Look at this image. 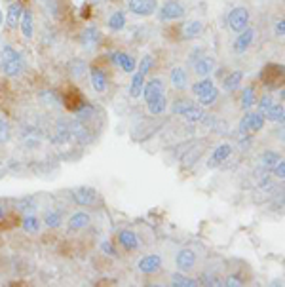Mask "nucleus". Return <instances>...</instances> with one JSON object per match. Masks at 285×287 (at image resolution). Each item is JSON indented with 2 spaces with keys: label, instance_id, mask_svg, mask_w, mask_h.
I'll return each mask as SVG.
<instances>
[{
  "label": "nucleus",
  "instance_id": "12",
  "mask_svg": "<svg viewBox=\"0 0 285 287\" xmlns=\"http://www.w3.org/2000/svg\"><path fill=\"white\" fill-rule=\"evenodd\" d=\"M90 215L84 213V211H76V213H72L71 219H69V230L72 232H78V230H84L88 224H90Z\"/></svg>",
  "mask_w": 285,
  "mask_h": 287
},
{
  "label": "nucleus",
  "instance_id": "43",
  "mask_svg": "<svg viewBox=\"0 0 285 287\" xmlns=\"http://www.w3.org/2000/svg\"><path fill=\"white\" fill-rule=\"evenodd\" d=\"M224 285H228V287H238V285H242V280H240L238 276H230Z\"/></svg>",
  "mask_w": 285,
  "mask_h": 287
},
{
  "label": "nucleus",
  "instance_id": "24",
  "mask_svg": "<svg viewBox=\"0 0 285 287\" xmlns=\"http://www.w3.org/2000/svg\"><path fill=\"white\" fill-rule=\"evenodd\" d=\"M147 105H149V112H150V114H162L165 108H167V99H165V95L162 94L160 97H156V99L149 101Z\"/></svg>",
  "mask_w": 285,
  "mask_h": 287
},
{
  "label": "nucleus",
  "instance_id": "37",
  "mask_svg": "<svg viewBox=\"0 0 285 287\" xmlns=\"http://www.w3.org/2000/svg\"><path fill=\"white\" fill-rule=\"evenodd\" d=\"M272 105H274V101H272L270 95H264L263 99L259 101V110H261V114H264V112H266V110H268Z\"/></svg>",
  "mask_w": 285,
  "mask_h": 287
},
{
  "label": "nucleus",
  "instance_id": "23",
  "mask_svg": "<svg viewBox=\"0 0 285 287\" xmlns=\"http://www.w3.org/2000/svg\"><path fill=\"white\" fill-rule=\"evenodd\" d=\"M142 86H145V74L142 72H135L131 78V86H129V95L131 97H141Z\"/></svg>",
  "mask_w": 285,
  "mask_h": 287
},
{
  "label": "nucleus",
  "instance_id": "21",
  "mask_svg": "<svg viewBox=\"0 0 285 287\" xmlns=\"http://www.w3.org/2000/svg\"><path fill=\"white\" fill-rule=\"evenodd\" d=\"M202 31H204V23L198 21V19H194V21L185 23L183 36H185V38H196L198 35H202Z\"/></svg>",
  "mask_w": 285,
  "mask_h": 287
},
{
  "label": "nucleus",
  "instance_id": "46",
  "mask_svg": "<svg viewBox=\"0 0 285 287\" xmlns=\"http://www.w3.org/2000/svg\"><path fill=\"white\" fill-rule=\"evenodd\" d=\"M2 21H4V15H2V10H0V25H2Z\"/></svg>",
  "mask_w": 285,
  "mask_h": 287
},
{
  "label": "nucleus",
  "instance_id": "16",
  "mask_svg": "<svg viewBox=\"0 0 285 287\" xmlns=\"http://www.w3.org/2000/svg\"><path fill=\"white\" fill-rule=\"evenodd\" d=\"M19 29H21V33H23L25 38H33V33H35V25H33V12L23 10L21 21H19Z\"/></svg>",
  "mask_w": 285,
  "mask_h": 287
},
{
  "label": "nucleus",
  "instance_id": "40",
  "mask_svg": "<svg viewBox=\"0 0 285 287\" xmlns=\"http://www.w3.org/2000/svg\"><path fill=\"white\" fill-rule=\"evenodd\" d=\"M200 281H202L204 285H221V283H219V278H215V276H202Z\"/></svg>",
  "mask_w": 285,
  "mask_h": 287
},
{
  "label": "nucleus",
  "instance_id": "28",
  "mask_svg": "<svg viewBox=\"0 0 285 287\" xmlns=\"http://www.w3.org/2000/svg\"><path fill=\"white\" fill-rule=\"evenodd\" d=\"M21 226L25 232H28V234H36V232L40 230V221H38L35 215H27L25 219H23Z\"/></svg>",
  "mask_w": 285,
  "mask_h": 287
},
{
  "label": "nucleus",
  "instance_id": "38",
  "mask_svg": "<svg viewBox=\"0 0 285 287\" xmlns=\"http://www.w3.org/2000/svg\"><path fill=\"white\" fill-rule=\"evenodd\" d=\"M152 63H154V61H152V58H150V55H145V58L141 59V65H139V72H142V74L147 76V72L150 71Z\"/></svg>",
  "mask_w": 285,
  "mask_h": 287
},
{
  "label": "nucleus",
  "instance_id": "45",
  "mask_svg": "<svg viewBox=\"0 0 285 287\" xmlns=\"http://www.w3.org/2000/svg\"><path fill=\"white\" fill-rule=\"evenodd\" d=\"M4 215H6V209H4V206H0V219H4Z\"/></svg>",
  "mask_w": 285,
  "mask_h": 287
},
{
  "label": "nucleus",
  "instance_id": "15",
  "mask_svg": "<svg viewBox=\"0 0 285 287\" xmlns=\"http://www.w3.org/2000/svg\"><path fill=\"white\" fill-rule=\"evenodd\" d=\"M215 71V61L211 58H200L196 63H194V72L198 76H207L209 72Z\"/></svg>",
  "mask_w": 285,
  "mask_h": 287
},
{
  "label": "nucleus",
  "instance_id": "26",
  "mask_svg": "<svg viewBox=\"0 0 285 287\" xmlns=\"http://www.w3.org/2000/svg\"><path fill=\"white\" fill-rule=\"evenodd\" d=\"M279 160H281V156H279L278 152L268 151L261 156V164H263V167H266V169H274V165L278 164Z\"/></svg>",
  "mask_w": 285,
  "mask_h": 287
},
{
  "label": "nucleus",
  "instance_id": "17",
  "mask_svg": "<svg viewBox=\"0 0 285 287\" xmlns=\"http://www.w3.org/2000/svg\"><path fill=\"white\" fill-rule=\"evenodd\" d=\"M230 154H232V147H230V145H221V147H217L213 152V156H211V160H209V165L222 164Z\"/></svg>",
  "mask_w": 285,
  "mask_h": 287
},
{
  "label": "nucleus",
  "instance_id": "22",
  "mask_svg": "<svg viewBox=\"0 0 285 287\" xmlns=\"http://www.w3.org/2000/svg\"><path fill=\"white\" fill-rule=\"evenodd\" d=\"M99 31L95 29V27H88V29L82 33V46H86V48H92V46H95V44L99 42Z\"/></svg>",
  "mask_w": 285,
  "mask_h": 287
},
{
  "label": "nucleus",
  "instance_id": "29",
  "mask_svg": "<svg viewBox=\"0 0 285 287\" xmlns=\"http://www.w3.org/2000/svg\"><path fill=\"white\" fill-rule=\"evenodd\" d=\"M61 223H63V215H61L59 211H48L46 217H44V224H46L48 228H57Z\"/></svg>",
  "mask_w": 285,
  "mask_h": 287
},
{
  "label": "nucleus",
  "instance_id": "33",
  "mask_svg": "<svg viewBox=\"0 0 285 287\" xmlns=\"http://www.w3.org/2000/svg\"><path fill=\"white\" fill-rule=\"evenodd\" d=\"M255 105V90L251 86H247L242 92V107L243 108H249Z\"/></svg>",
  "mask_w": 285,
  "mask_h": 287
},
{
  "label": "nucleus",
  "instance_id": "41",
  "mask_svg": "<svg viewBox=\"0 0 285 287\" xmlns=\"http://www.w3.org/2000/svg\"><path fill=\"white\" fill-rule=\"evenodd\" d=\"M274 173H276V177H278V179H283L285 177V164L281 162V160L274 165Z\"/></svg>",
  "mask_w": 285,
  "mask_h": 287
},
{
  "label": "nucleus",
  "instance_id": "34",
  "mask_svg": "<svg viewBox=\"0 0 285 287\" xmlns=\"http://www.w3.org/2000/svg\"><path fill=\"white\" fill-rule=\"evenodd\" d=\"M217 97H219V92H217L215 88H211L207 94L200 95V107H209V105H213L215 101H217Z\"/></svg>",
  "mask_w": 285,
  "mask_h": 287
},
{
  "label": "nucleus",
  "instance_id": "3",
  "mask_svg": "<svg viewBox=\"0 0 285 287\" xmlns=\"http://www.w3.org/2000/svg\"><path fill=\"white\" fill-rule=\"evenodd\" d=\"M158 15L162 21H175L185 15V6L179 0H167L164 6L158 10Z\"/></svg>",
  "mask_w": 285,
  "mask_h": 287
},
{
  "label": "nucleus",
  "instance_id": "30",
  "mask_svg": "<svg viewBox=\"0 0 285 287\" xmlns=\"http://www.w3.org/2000/svg\"><path fill=\"white\" fill-rule=\"evenodd\" d=\"M264 114L270 122H283V107L281 105H272Z\"/></svg>",
  "mask_w": 285,
  "mask_h": 287
},
{
  "label": "nucleus",
  "instance_id": "35",
  "mask_svg": "<svg viewBox=\"0 0 285 287\" xmlns=\"http://www.w3.org/2000/svg\"><path fill=\"white\" fill-rule=\"evenodd\" d=\"M10 139V124L4 116H0V143H6Z\"/></svg>",
  "mask_w": 285,
  "mask_h": 287
},
{
  "label": "nucleus",
  "instance_id": "25",
  "mask_svg": "<svg viewBox=\"0 0 285 287\" xmlns=\"http://www.w3.org/2000/svg\"><path fill=\"white\" fill-rule=\"evenodd\" d=\"M107 25L110 31H122L126 27V14H124V12H114V14L108 17Z\"/></svg>",
  "mask_w": 285,
  "mask_h": 287
},
{
  "label": "nucleus",
  "instance_id": "42",
  "mask_svg": "<svg viewBox=\"0 0 285 287\" xmlns=\"http://www.w3.org/2000/svg\"><path fill=\"white\" fill-rule=\"evenodd\" d=\"M101 249L107 253V255H110V257H116V249H114L112 244H108V242H103V244H101Z\"/></svg>",
  "mask_w": 285,
  "mask_h": 287
},
{
  "label": "nucleus",
  "instance_id": "13",
  "mask_svg": "<svg viewBox=\"0 0 285 287\" xmlns=\"http://www.w3.org/2000/svg\"><path fill=\"white\" fill-rule=\"evenodd\" d=\"M118 240H120V244L126 247V251H135L137 247H139V238H137V234L131 232V230H122L120 234H118Z\"/></svg>",
  "mask_w": 285,
  "mask_h": 287
},
{
  "label": "nucleus",
  "instance_id": "2",
  "mask_svg": "<svg viewBox=\"0 0 285 287\" xmlns=\"http://www.w3.org/2000/svg\"><path fill=\"white\" fill-rule=\"evenodd\" d=\"M249 10L247 8H234L230 14H228V29L234 31V33H242L243 29H247L249 25Z\"/></svg>",
  "mask_w": 285,
  "mask_h": 287
},
{
  "label": "nucleus",
  "instance_id": "19",
  "mask_svg": "<svg viewBox=\"0 0 285 287\" xmlns=\"http://www.w3.org/2000/svg\"><path fill=\"white\" fill-rule=\"evenodd\" d=\"M90 76H92V86L95 92H105L107 90V78H105V74L101 69H92L90 71Z\"/></svg>",
  "mask_w": 285,
  "mask_h": 287
},
{
  "label": "nucleus",
  "instance_id": "44",
  "mask_svg": "<svg viewBox=\"0 0 285 287\" xmlns=\"http://www.w3.org/2000/svg\"><path fill=\"white\" fill-rule=\"evenodd\" d=\"M283 25H285L283 19H279V21L276 23V29H274V31H276V35H278V36H283V33H285V27H283Z\"/></svg>",
  "mask_w": 285,
  "mask_h": 287
},
{
  "label": "nucleus",
  "instance_id": "36",
  "mask_svg": "<svg viewBox=\"0 0 285 287\" xmlns=\"http://www.w3.org/2000/svg\"><path fill=\"white\" fill-rule=\"evenodd\" d=\"M190 105H192V103H190L188 99H181V101H177V103H175L173 107H171V110H173L175 114L181 116V114H183V110H185V108H188Z\"/></svg>",
  "mask_w": 285,
  "mask_h": 287
},
{
  "label": "nucleus",
  "instance_id": "27",
  "mask_svg": "<svg viewBox=\"0 0 285 287\" xmlns=\"http://www.w3.org/2000/svg\"><path fill=\"white\" fill-rule=\"evenodd\" d=\"M211 88H215L213 86V80H211V78H202L200 82H196V84L192 86V94L200 97V95L207 94Z\"/></svg>",
  "mask_w": 285,
  "mask_h": 287
},
{
  "label": "nucleus",
  "instance_id": "20",
  "mask_svg": "<svg viewBox=\"0 0 285 287\" xmlns=\"http://www.w3.org/2000/svg\"><path fill=\"white\" fill-rule=\"evenodd\" d=\"M242 80H243V72L242 71H232L226 76V78H224L222 86H224V90H226V92H234L236 88L242 84Z\"/></svg>",
  "mask_w": 285,
  "mask_h": 287
},
{
  "label": "nucleus",
  "instance_id": "7",
  "mask_svg": "<svg viewBox=\"0 0 285 287\" xmlns=\"http://www.w3.org/2000/svg\"><path fill=\"white\" fill-rule=\"evenodd\" d=\"M110 59H112L114 65H118L122 71L126 72H133L135 71V59L131 58V55H128V53H124V51H114V53H110Z\"/></svg>",
  "mask_w": 285,
  "mask_h": 287
},
{
  "label": "nucleus",
  "instance_id": "39",
  "mask_svg": "<svg viewBox=\"0 0 285 287\" xmlns=\"http://www.w3.org/2000/svg\"><path fill=\"white\" fill-rule=\"evenodd\" d=\"M247 133H251L249 131V112L243 116L242 122H240V135H247Z\"/></svg>",
  "mask_w": 285,
  "mask_h": 287
},
{
  "label": "nucleus",
  "instance_id": "18",
  "mask_svg": "<svg viewBox=\"0 0 285 287\" xmlns=\"http://www.w3.org/2000/svg\"><path fill=\"white\" fill-rule=\"evenodd\" d=\"M183 118H185L186 122H202L204 118H206V112H204V108L202 107H196V105H190L188 108L183 110Z\"/></svg>",
  "mask_w": 285,
  "mask_h": 287
},
{
  "label": "nucleus",
  "instance_id": "6",
  "mask_svg": "<svg viewBox=\"0 0 285 287\" xmlns=\"http://www.w3.org/2000/svg\"><path fill=\"white\" fill-rule=\"evenodd\" d=\"M139 266V270L142 274H154L160 270V266H162V257L160 255H145V257L137 263Z\"/></svg>",
  "mask_w": 285,
  "mask_h": 287
},
{
  "label": "nucleus",
  "instance_id": "4",
  "mask_svg": "<svg viewBox=\"0 0 285 287\" xmlns=\"http://www.w3.org/2000/svg\"><path fill=\"white\" fill-rule=\"evenodd\" d=\"M128 10L139 17H149L158 10V0H128Z\"/></svg>",
  "mask_w": 285,
  "mask_h": 287
},
{
  "label": "nucleus",
  "instance_id": "31",
  "mask_svg": "<svg viewBox=\"0 0 285 287\" xmlns=\"http://www.w3.org/2000/svg\"><path fill=\"white\" fill-rule=\"evenodd\" d=\"M264 126V116L261 112H249V131L255 133V131H261Z\"/></svg>",
  "mask_w": 285,
  "mask_h": 287
},
{
  "label": "nucleus",
  "instance_id": "9",
  "mask_svg": "<svg viewBox=\"0 0 285 287\" xmlns=\"http://www.w3.org/2000/svg\"><path fill=\"white\" fill-rule=\"evenodd\" d=\"M21 15H23L21 2H12V4L8 6L6 25L10 29H17V27H19V21H21Z\"/></svg>",
  "mask_w": 285,
  "mask_h": 287
},
{
  "label": "nucleus",
  "instance_id": "5",
  "mask_svg": "<svg viewBox=\"0 0 285 287\" xmlns=\"http://www.w3.org/2000/svg\"><path fill=\"white\" fill-rule=\"evenodd\" d=\"M162 94H164V84H162V80L160 78L149 80V82L142 86V97H145L147 103L152 99H156V97H160Z\"/></svg>",
  "mask_w": 285,
  "mask_h": 287
},
{
  "label": "nucleus",
  "instance_id": "11",
  "mask_svg": "<svg viewBox=\"0 0 285 287\" xmlns=\"http://www.w3.org/2000/svg\"><path fill=\"white\" fill-rule=\"evenodd\" d=\"M253 38H255V31L251 29V27L243 29L242 33H240V36H238V40L234 42V50L238 51V53L247 51V48L253 44Z\"/></svg>",
  "mask_w": 285,
  "mask_h": 287
},
{
  "label": "nucleus",
  "instance_id": "1",
  "mask_svg": "<svg viewBox=\"0 0 285 287\" xmlns=\"http://www.w3.org/2000/svg\"><path fill=\"white\" fill-rule=\"evenodd\" d=\"M0 71L10 78L19 76L23 72V59L12 46H4L0 50Z\"/></svg>",
  "mask_w": 285,
  "mask_h": 287
},
{
  "label": "nucleus",
  "instance_id": "8",
  "mask_svg": "<svg viewBox=\"0 0 285 287\" xmlns=\"http://www.w3.org/2000/svg\"><path fill=\"white\" fill-rule=\"evenodd\" d=\"M95 198H97V194L93 188H88V187H82V188H76V190H72V200L80 204V206H93L95 204Z\"/></svg>",
  "mask_w": 285,
  "mask_h": 287
},
{
  "label": "nucleus",
  "instance_id": "32",
  "mask_svg": "<svg viewBox=\"0 0 285 287\" xmlns=\"http://www.w3.org/2000/svg\"><path fill=\"white\" fill-rule=\"evenodd\" d=\"M171 283L175 287H194L198 285V281L192 280V278H186V276H181V274H173L171 276Z\"/></svg>",
  "mask_w": 285,
  "mask_h": 287
},
{
  "label": "nucleus",
  "instance_id": "14",
  "mask_svg": "<svg viewBox=\"0 0 285 287\" xmlns=\"http://www.w3.org/2000/svg\"><path fill=\"white\" fill-rule=\"evenodd\" d=\"M171 84L177 88V90H185L188 86V74L183 67H175L171 71Z\"/></svg>",
  "mask_w": 285,
  "mask_h": 287
},
{
  "label": "nucleus",
  "instance_id": "10",
  "mask_svg": "<svg viewBox=\"0 0 285 287\" xmlns=\"http://www.w3.org/2000/svg\"><path fill=\"white\" fill-rule=\"evenodd\" d=\"M177 268L181 272H186V270H190L194 265H196V253L192 249H181L177 253Z\"/></svg>",
  "mask_w": 285,
  "mask_h": 287
}]
</instances>
